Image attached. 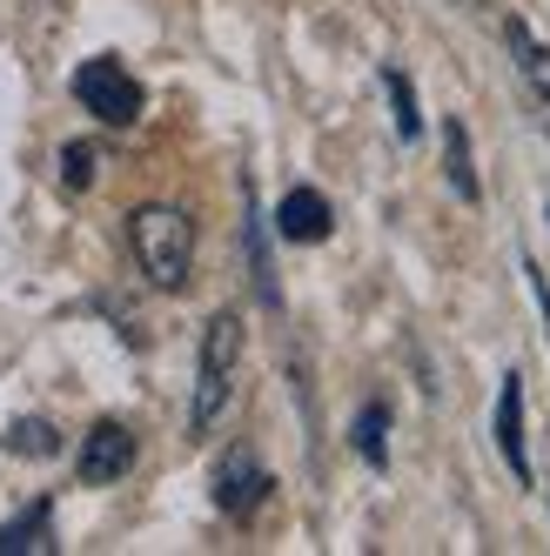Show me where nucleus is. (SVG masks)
<instances>
[{"instance_id": "nucleus-12", "label": "nucleus", "mask_w": 550, "mask_h": 556, "mask_svg": "<svg viewBox=\"0 0 550 556\" xmlns=\"http://www.w3.org/2000/svg\"><path fill=\"white\" fill-rule=\"evenodd\" d=\"M21 549H54L48 543V509H34V516H21V523L0 530V556H21Z\"/></svg>"}, {"instance_id": "nucleus-1", "label": "nucleus", "mask_w": 550, "mask_h": 556, "mask_svg": "<svg viewBox=\"0 0 550 556\" xmlns=\"http://www.w3.org/2000/svg\"><path fill=\"white\" fill-rule=\"evenodd\" d=\"M235 382H242V315L215 308L202 349H195V389H188V435H209L228 403H235Z\"/></svg>"}, {"instance_id": "nucleus-6", "label": "nucleus", "mask_w": 550, "mask_h": 556, "mask_svg": "<svg viewBox=\"0 0 550 556\" xmlns=\"http://www.w3.org/2000/svg\"><path fill=\"white\" fill-rule=\"evenodd\" d=\"M329 228H336V215L316 188H289L283 208H275V235L283 242H329Z\"/></svg>"}, {"instance_id": "nucleus-13", "label": "nucleus", "mask_w": 550, "mask_h": 556, "mask_svg": "<svg viewBox=\"0 0 550 556\" xmlns=\"http://www.w3.org/2000/svg\"><path fill=\"white\" fill-rule=\"evenodd\" d=\"M383 88H389V108H397V135H403V141H416V135H423V114H416L410 81H403L397 67H383Z\"/></svg>"}, {"instance_id": "nucleus-4", "label": "nucleus", "mask_w": 550, "mask_h": 556, "mask_svg": "<svg viewBox=\"0 0 550 556\" xmlns=\"http://www.w3.org/2000/svg\"><path fill=\"white\" fill-rule=\"evenodd\" d=\"M135 469V429L128 422H95L88 435H82V456H74V476L82 483H122V476Z\"/></svg>"}, {"instance_id": "nucleus-7", "label": "nucleus", "mask_w": 550, "mask_h": 556, "mask_svg": "<svg viewBox=\"0 0 550 556\" xmlns=\"http://www.w3.org/2000/svg\"><path fill=\"white\" fill-rule=\"evenodd\" d=\"M262 490H268V469H262L249 450H235V456L215 469V503H222L228 516H249V509L262 503Z\"/></svg>"}, {"instance_id": "nucleus-10", "label": "nucleus", "mask_w": 550, "mask_h": 556, "mask_svg": "<svg viewBox=\"0 0 550 556\" xmlns=\"http://www.w3.org/2000/svg\"><path fill=\"white\" fill-rule=\"evenodd\" d=\"M443 154H450V188L463 194V202H477V168H470V135H463V122H450L443 128Z\"/></svg>"}, {"instance_id": "nucleus-2", "label": "nucleus", "mask_w": 550, "mask_h": 556, "mask_svg": "<svg viewBox=\"0 0 550 556\" xmlns=\"http://www.w3.org/2000/svg\"><path fill=\"white\" fill-rule=\"evenodd\" d=\"M128 249H135V268L148 275V289L182 295L188 275H195V215L175 208V202L135 208L128 215Z\"/></svg>"}, {"instance_id": "nucleus-14", "label": "nucleus", "mask_w": 550, "mask_h": 556, "mask_svg": "<svg viewBox=\"0 0 550 556\" xmlns=\"http://www.w3.org/2000/svg\"><path fill=\"white\" fill-rule=\"evenodd\" d=\"M8 450H14V456H48V450H54V429H48V422H14V429H8Z\"/></svg>"}, {"instance_id": "nucleus-11", "label": "nucleus", "mask_w": 550, "mask_h": 556, "mask_svg": "<svg viewBox=\"0 0 550 556\" xmlns=\"http://www.w3.org/2000/svg\"><path fill=\"white\" fill-rule=\"evenodd\" d=\"M383 435H389V409H383V403H370V409L357 416V456H363L370 469H383V463H389V443H383Z\"/></svg>"}, {"instance_id": "nucleus-15", "label": "nucleus", "mask_w": 550, "mask_h": 556, "mask_svg": "<svg viewBox=\"0 0 550 556\" xmlns=\"http://www.w3.org/2000/svg\"><path fill=\"white\" fill-rule=\"evenodd\" d=\"M61 168H67V188H88L95 181V154L88 148H61Z\"/></svg>"}, {"instance_id": "nucleus-8", "label": "nucleus", "mask_w": 550, "mask_h": 556, "mask_svg": "<svg viewBox=\"0 0 550 556\" xmlns=\"http://www.w3.org/2000/svg\"><path fill=\"white\" fill-rule=\"evenodd\" d=\"M503 41H510V61H517V74H524L530 101L543 108V135H550V48L537 41V34H530L524 21H510V27H503Z\"/></svg>"}, {"instance_id": "nucleus-3", "label": "nucleus", "mask_w": 550, "mask_h": 556, "mask_svg": "<svg viewBox=\"0 0 550 556\" xmlns=\"http://www.w3.org/2000/svg\"><path fill=\"white\" fill-rule=\"evenodd\" d=\"M74 101H82L101 128H135L141 122V81L122 61H108V54L74 67Z\"/></svg>"}, {"instance_id": "nucleus-5", "label": "nucleus", "mask_w": 550, "mask_h": 556, "mask_svg": "<svg viewBox=\"0 0 550 556\" xmlns=\"http://www.w3.org/2000/svg\"><path fill=\"white\" fill-rule=\"evenodd\" d=\"M497 450L510 463V476L530 490V450H524V376H503L497 389Z\"/></svg>"}, {"instance_id": "nucleus-9", "label": "nucleus", "mask_w": 550, "mask_h": 556, "mask_svg": "<svg viewBox=\"0 0 550 556\" xmlns=\"http://www.w3.org/2000/svg\"><path fill=\"white\" fill-rule=\"evenodd\" d=\"M242 235H249V268H255V289H262V302L275 308L283 295H275V262H268V242H262V215L242 202Z\"/></svg>"}]
</instances>
